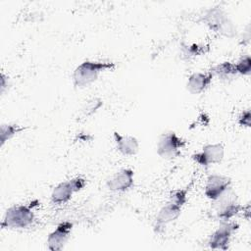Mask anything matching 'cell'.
<instances>
[{
	"label": "cell",
	"mask_w": 251,
	"mask_h": 251,
	"mask_svg": "<svg viewBox=\"0 0 251 251\" xmlns=\"http://www.w3.org/2000/svg\"><path fill=\"white\" fill-rule=\"evenodd\" d=\"M116 67V63L110 61H83L73 73L74 86L76 88L87 87L98 79L101 73L114 71Z\"/></svg>",
	"instance_id": "obj_1"
},
{
	"label": "cell",
	"mask_w": 251,
	"mask_h": 251,
	"mask_svg": "<svg viewBox=\"0 0 251 251\" xmlns=\"http://www.w3.org/2000/svg\"><path fill=\"white\" fill-rule=\"evenodd\" d=\"M203 22L208 27L226 37L233 38L237 34V27L227 14L221 7H213L205 11Z\"/></svg>",
	"instance_id": "obj_2"
},
{
	"label": "cell",
	"mask_w": 251,
	"mask_h": 251,
	"mask_svg": "<svg viewBox=\"0 0 251 251\" xmlns=\"http://www.w3.org/2000/svg\"><path fill=\"white\" fill-rule=\"evenodd\" d=\"M34 221V213L31 206L13 205L9 207L1 223L2 228L20 229L29 226Z\"/></svg>",
	"instance_id": "obj_3"
},
{
	"label": "cell",
	"mask_w": 251,
	"mask_h": 251,
	"mask_svg": "<svg viewBox=\"0 0 251 251\" xmlns=\"http://www.w3.org/2000/svg\"><path fill=\"white\" fill-rule=\"evenodd\" d=\"M213 204L220 222L230 221L243 211V207L238 204L237 196L231 187H228L218 199L213 201Z\"/></svg>",
	"instance_id": "obj_4"
},
{
	"label": "cell",
	"mask_w": 251,
	"mask_h": 251,
	"mask_svg": "<svg viewBox=\"0 0 251 251\" xmlns=\"http://www.w3.org/2000/svg\"><path fill=\"white\" fill-rule=\"evenodd\" d=\"M186 143V140L178 136L175 131L169 130L160 135L157 143V153L163 159L173 160L181 155Z\"/></svg>",
	"instance_id": "obj_5"
},
{
	"label": "cell",
	"mask_w": 251,
	"mask_h": 251,
	"mask_svg": "<svg viewBox=\"0 0 251 251\" xmlns=\"http://www.w3.org/2000/svg\"><path fill=\"white\" fill-rule=\"evenodd\" d=\"M239 225L235 222H221L217 229H215L208 240V245L216 250H227L232 234L238 229Z\"/></svg>",
	"instance_id": "obj_6"
},
{
	"label": "cell",
	"mask_w": 251,
	"mask_h": 251,
	"mask_svg": "<svg viewBox=\"0 0 251 251\" xmlns=\"http://www.w3.org/2000/svg\"><path fill=\"white\" fill-rule=\"evenodd\" d=\"M225 156V148L222 143L206 144L200 152L194 153L191 158L194 162L203 168H209L211 165L220 164Z\"/></svg>",
	"instance_id": "obj_7"
},
{
	"label": "cell",
	"mask_w": 251,
	"mask_h": 251,
	"mask_svg": "<svg viewBox=\"0 0 251 251\" xmlns=\"http://www.w3.org/2000/svg\"><path fill=\"white\" fill-rule=\"evenodd\" d=\"M231 185V179L226 176L212 174L207 177L204 193L212 202L218 199Z\"/></svg>",
	"instance_id": "obj_8"
},
{
	"label": "cell",
	"mask_w": 251,
	"mask_h": 251,
	"mask_svg": "<svg viewBox=\"0 0 251 251\" xmlns=\"http://www.w3.org/2000/svg\"><path fill=\"white\" fill-rule=\"evenodd\" d=\"M73 224L69 221L60 223L56 228L48 234L47 247L51 251H60L66 245L71 236Z\"/></svg>",
	"instance_id": "obj_9"
},
{
	"label": "cell",
	"mask_w": 251,
	"mask_h": 251,
	"mask_svg": "<svg viewBox=\"0 0 251 251\" xmlns=\"http://www.w3.org/2000/svg\"><path fill=\"white\" fill-rule=\"evenodd\" d=\"M181 206L171 201L168 200L166 202V204L160 209L157 217H156V221H155V225H154V231L156 233H160L164 230V227H166L167 225L171 224L172 222H174L175 220H176L181 213Z\"/></svg>",
	"instance_id": "obj_10"
},
{
	"label": "cell",
	"mask_w": 251,
	"mask_h": 251,
	"mask_svg": "<svg viewBox=\"0 0 251 251\" xmlns=\"http://www.w3.org/2000/svg\"><path fill=\"white\" fill-rule=\"evenodd\" d=\"M134 172L129 168L122 169L115 173L108 180L106 185L110 191L125 192L129 190L134 182Z\"/></svg>",
	"instance_id": "obj_11"
},
{
	"label": "cell",
	"mask_w": 251,
	"mask_h": 251,
	"mask_svg": "<svg viewBox=\"0 0 251 251\" xmlns=\"http://www.w3.org/2000/svg\"><path fill=\"white\" fill-rule=\"evenodd\" d=\"M213 77L214 75L210 71L206 73H193L187 78L186 89L191 94H201L210 86Z\"/></svg>",
	"instance_id": "obj_12"
},
{
	"label": "cell",
	"mask_w": 251,
	"mask_h": 251,
	"mask_svg": "<svg viewBox=\"0 0 251 251\" xmlns=\"http://www.w3.org/2000/svg\"><path fill=\"white\" fill-rule=\"evenodd\" d=\"M114 141L117 150L124 156H133L138 152V140L131 135H123L118 131H114Z\"/></svg>",
	"instance_id": "obj_13"
},
{
	"label": "cell",
	"mask_w": 251,
	"mask_h": 251,
	"mask_svg": "<svg viewBox=\"0 0 251 251\" xmlns=\"http://www.w3.org/2000/svg\"><path fill=\"white\" fill-rule=\"evenodd\" d=\"M76 192L72 179L57 184L51 193V202L55 205H62L69 202L73 194Z\"/></svg>",
	"instance_id": "obj_14"
},
{
	"label": "cell",
	"mask_w": 251,
	"mask_h": 251,
	"mask_svg": "<svg viewBox=\"0 0 251 251\" xmlns=\"http://www.w3.org/2000/svg\"><path fill=\"white\" fill-rule=\"evenodd\" d=\"M210 72L212 73V75L214 76H218L219 79H221L222 81H226V82L233 80L236 77V75H238L234 64L231 62H227V61L222 62L220 64L213 66L210 69Z\"/></svg>",
	"instance_id": "obj_15"
},
{
	"label": "cell",
	"mask_w": 251,
	"mask_h": 251,
	"mask_svg": "<svg viewBox=\"0 0 251 251\" xmlns=\"http://www.w3.org/2000/svg\"><path fill=\"white\" fill-rule=\"evenodd\" d=\"M25 129V126L17 124H2L0 126V146L3 147L8 140Z\"/></svg>",
	"instance_id": "obj_16"
},
{
	"label": "cell",
	"mask_w": 251,
	"mask_h": 251,
	"mask_svg": "<svg viewBox=\"0 0 251 251\" xmlns=\"http://www.w3.org/2000/svg\"><path fill=\"white\" fill-rule=\"evenodd\" d=\"M189 187H190V185H188L185 188H179V189L172 190L169 194V200H171V201L180 205L181 207H183V205L187 201V193L189 191Z\"/></svg>",
	"instance_id": "obj_17"
},
{
	"label": "cell",
	"mask_w": 251,
	"mask_h": 251,
	"mask_svg": "<svg viewBox=\"0 0 251 251\" xmlns=\"http://www.w3.org/2000/svg\"><path fill=\"white\" fill-rule=\"evenodd\" d=\"M236 72L241 75H249L251 74V58L249 55L242 56L237 63L234 64Z\"/></svg>",
	"instance_id": "obj_18"
},
{
	"label": "cell",
	"mask_w": 251,
	"mask_h": 251,
	"mask_svg": "<svg viewBox=\"0 0 251 251\" xmlns=\"http://www.w3.org/2000/svg\"><path fill=\"white\" fill-rule=\"evenodd\" d=\"M103 105V101L100 98H92L88 100L82 108V114L84 117H88L94 114L101 106Z\"/></svg>",
	"instance_id": "obj_19"
},
{
	"label": "cell",
	"mask_w": 251,
	"mask_h": 251,
	"mask_svg": "<svg viewBox=\"0 0 251 251\" xmlns=\"http://www.w3.org/2000/svg\"><path fill=\"white\" fill-rule=\"evenodd\" d=\"M238 125L240 126H246V127H250L251 126V112L249 109L244 110L240 116L238 117Z\"/></svg>",
	"instance_id": "obj_20"
}]
</instances>
